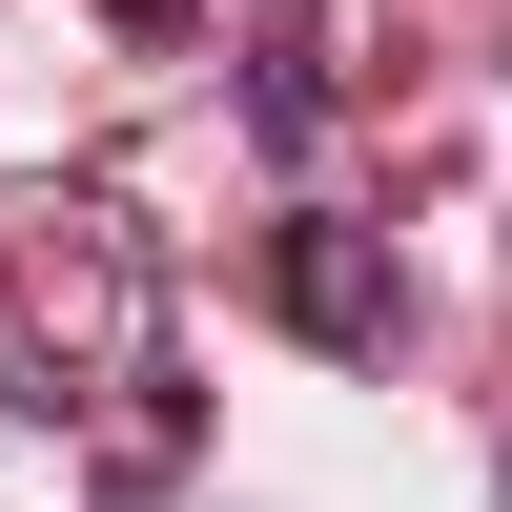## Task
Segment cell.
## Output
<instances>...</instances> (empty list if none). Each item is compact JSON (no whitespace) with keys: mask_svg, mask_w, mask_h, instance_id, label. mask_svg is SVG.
Returning a JSON list of instances; mask_svg holds the SVG:
<instances>
[{"mask_svg":"<svg viewBox=\"0 0 512 512\" xmlns=\"http://www.w3.org/2000/svg\"><path fill=\"white\" fill-rule=\"evenodd\" d=\"M267 287H287V328H308V349H390V287H369V246L287 226V246H267Z\"/></svg>","mask_w":512,"mask_h":512,"instance_id":"6da1fadb","label":"cell"}]
</instances>
